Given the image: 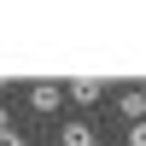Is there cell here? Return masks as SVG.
Masks as SVG:
<instances>
[{
    "label": "cell",
    "mask_w": 146,
    "mask_h": 146,
    "mask_svg": "<svg viewBox=\"0 0 146 146\" xmlns=\"http://www.w3.org/2000/svg\"><path fill=\"white\" fill-rule=\"evenodd\" d=\"M58 146H100V129L88 117H70V123H58Z\"/></svg>",
    "instance_id": "1"
},
{
    "label": "cell",
    "mask_w": 146,
    "mask_h": 146,
    "mask_svg": "<svg viewBox=\"0 0 146 146\" xmlns=\"http://www.w3.org/2000/svg\"><path fill=\"white\" fill-rule=\"evenodd\" d=\"M117 111H123L129 123H146V88H123L117 94Z\"/></svg>",
    "instance_id": "2"
},
{
    "label": "cell",
    "mask_w": 146,
    "mask_h": 146,
    "mask_svg": "<svg viewBox=\"0 0 146 146\" xmlns=\"http://www.w3.org/2000/svg\"><path fill=\"white\" fill-rule=\"evenodd\" d=\"M64 94H70V100H76V105H94V100H100L105 88H100V82H94V76H76V82H70V88H64Z\"/></svg>",
    "instance_id": "3"
},
{
    "label": "cell",
    "mask_w": 146,
    "mask_h": 146,
    "mask_svg": "<svg viewBox=\"0 0 146 146\" xmlns=\"http://www.w3.org/2000/svg\"><path fill=\"white\" fill-rule=\"evenodd\" d=\"M29 105H35V111H58V88H53V82H35V88H29Z\"/></svg>",
    "instance_id": "4"
},
{
    "label": "cell",
    "mask_w": 146,
    "mask_h": 146,
    "mask_svg": "<svg viewBox=\"0 0 146 146\" xmlns=\"http://www.w3.org/2000/svg\"><path fill=\"white\" fill-rule=\"evenodd\" d=\"M129 146H146V123H129Z\"/></svg>",
    "instance_id": "5"
},
{
    "label": "cell",
    "mask_w": 146,
    "mask_h": 146,
    "mask_svg": "<svg viewBox=\"0 0 146 146\" xmlns=\"http://www.w3.org/2000/svg\"><path fill=\"white\" fill-rule=\"evenodd\" d=\"M0 146H29V140H23V135H12V129H6V135H0Z\"/></svg>",
    "instance_id": "6"
},
{
    "label": "cell",
    "mask_w": 146,
    "mask_h": 146,
    "mask_svg": "<svg viewBox=\"0 0 146 146\" xmlns=\"http://www.w3.org/2000/svg\"><path fill=\"white\" fill-rule=\"evenodd\" d=\"M6 129H12V117H6V105H0V135H6Z\"/></svg>",
    "instance_id": "7"
}]
</instances>
